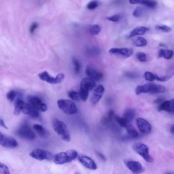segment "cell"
Returning a JSON list of instances; mask_svg holds the SVG:
<instances>
[{
	"mask_svg": "<svg viewBox=\"0 0 174 174\" xmlns=\"http://www.w3.org/2000/svg\"><path fill=\"white\" fill-rule=\"evenodd\" d=\"M16 95H17V93L15 91L13 90H11L7 94V98L10 102H13L14 100Z\"/></svg>",
	"mask_w": 174,
	"mask_h": 174,
	"instance_id": "f35d334b",
	"label": "cell"
},
{
	"mask_svg": "<svg viewBox=\"0 0 174 174\" xmlns=\"http://www.w3.org/2000/svg\"><path fill=\"white\" fill-rule=\"evenodd\" d=\"M52 122L55 131L61 138L66 142H70L71 137L69 131L66 124L62 121L56 119H54Z\"/></svg>",
	"mask_w": 174,
	"mask_h": 174,
	"instance_id": "277c9868",
	"label": "cell"
},
{
	"mask_svg": "<svg viewBox=\"0 0 174 174\" xmlns=\"http://www.w3.org/2000/svg\"><path fill=\"white\" fill-rule=\"evenodd\" d=\"M156 28L157 30L161 31L165 33H168L171 31V28L165 25H158L156 26Z\"/></svg>",
	"mask_w": 174,
	"mask_h": 174,
	"instance_id": "e575fe53",
	"label": "cell"
},
{
	"mask_svg": "<svg viewBox=\"0 0 174 174\" xmlns=\"http://www.w3.org/2000/svg\"><path fill=\"white\" fill-rule=\"evenodd\" d=\"M139 4L143 5L150 8H154L157 5V2L154 1H139Z\"/></svg>",
	"mask_w": 174,
	"mask_h": 174,
	"instance_id": "4316f807",
	"label": "cell"
},
{
	"mask_svg": "<svg viewBox=\"0 0 174 174\" xmlns=\"http://www.w3.org/2000/svg\"><path fill=\"white\" fill-rule=\"evenodd\" d=\"M59 108L68 115H74L77 112L75 104L69 100L60 99L58 101Z\"/></svg>",
	"mask_w": 174,
	"mask_h": 174,
	"instance_id": "8992f818",
	"label": "cell"
},
{
	"mask_svg": "<svg viewBox=\"0 0 174 174\" xmlns=\"http://www.w3.org/2000/svg\"><path fill=\"white\" fill-rule=\"evenodd\" d=\"M164 99L162 98H158L155 101L154 103L156 104L161 103L164 101Z\"/></svg>",
	"mask_w": 174,
	"mask_h": 174,
	"instance_id": "7dc6e473",
	"label": "cell"
},
{
	"mask_svg": "<svg viewBox=\"0 0 174 174\" xmlns=\"http://www.w3.org/2000/svg\"><path fill=\"white\" fill-rule=\"evenodd\" d=\"M135 112L131 108H129L125 110L124 115V118L128 123L130 122L134 118Z\"/></svg>",
	"mask_w": 174,
	"mask_h": 174,
	"instance_id": "7402d4cb",
	"label": "cell"
},
{
	"mask_svg": "<svg viewBox=\"0 0 174 174\" xmlns=\"http://www.w3.org/2000/svg\"><path fill=\"white\" fill-rule=\"evenodd\" d=\"M164 174H173L172 173H171L167 172V173H165Z\"/></svg>",
	"mask_w": 174,
	"mask_h": 174,
	"instance_id": "f907efd6",
	"label": "cell"
},
{
	"mask_svg": "<svg viewBox=\"0 0 174 174\" xmlns=\"http://www.w3.org/2000/svg\"><path fill=\"white\" fill-rule=\"evenodd\" d=\"M174 99L170 100L163 101L160 105L158 110L159 111H166L168 113L173 114L174 109Z\"/></svg>",
	"mask_w": 174,
	"mask_h": 174,
	"instance_id": "ac0fdd59",
	"label": "cell"
},
{
	"mask_svg": "<svg viewBox=\"0 0 174 174\" xmlns=\"http://www.w3.org/2000/svg\"><path fill=\"white\" fill-rule=\"evenodd\" d=\"M145 13V10L142 8L137 7L133 12V15L136 18H139L144 14Z\"/></svg>",
	"mask_w": 174,
	"mask_h": 174,
	"instance_id": "f546056e",
	"label": "cell"
},
{
	"mask_svg": "<svg viewBox=\"0 0 174 174\" xmlns=\"http://www.w3.org/2000/svg\"><path fill=\"white\" fill-rule=\"evenodd\" d=\"M104 91V88L102 85H99L96 88L91 99L93 105H95L99 102L102 98Z\"/></svg>",
	"mask_w": 174,
	"mask_h": 174,
	"instance_id": "2e32d148",
	"label": "cell"
},
{
	"mask_svg": "<svg viewBox=\"0 0 174 174\" xmlns=\"http://www.w3.org/2000/svg\"><path fill=\"white\" fill-rule=\"evenodd\" d=\"M172 76V75L171 74H168L161 77L156 75V80L160 82H165L171 78Z\"/></svg>",
	"mask_w": 174,
	"mask_h": 174,
	"instance_id": "74e56055",
	"label": "cell"
},
{
	"mask_svg": "<svg viewBox=\"0 0 174 174\" xmlns=\"http://www.w3.org/2000/svg\"><path fill=\"white\" fill-rule=\"evenodd\" d=\"M170 131L172 134H174V125L173 124L170 128Z\"/></svg>",
	"mask_w": 174,
	"mask_h": 174,
	"instance_id": "c3c4849f",
	"label": "cell"
},
{
	"mask_svg": "<svg viewBox=\"0 0 174 174\" xmlns=\"http://www.w3.org/2000/svg\"><path fill=\"white\" fill-rule=\"evenodd\" d=\"M0 125H1L2 127L6 129H8L7 127L6 126L3 120L1 118H0Z\"/></svg>",
	"mask_w": 174,
	"mask_h": 174,
	"instance_id": "bcb514c9",
	"label": "cell"
},
{
	"mask_svg": "<svg viewBox=\"0 0 174 174\" xmlns=\"http://www.w3.org/2000/svg\"><path fill=\"white\" fill-rule=\"evenodd\" d=\"M72 62L74 66V71L75 74H78L80 72L81 68V64L79 61L75 58L72 59Z\"/></svg>",
	"mask_w": 174,
	"mask_h": 174,
	"instance_id": "4dcf8cb0",
	"label": "cell"
},
{
	"mask_svg": "<svg viewBox=\"0 0 174 174\" xmlns=\"http://www.w3.org/2000/svg\"><path fill=\"white\" fill-rule=\"evenodd\" d=\"M97 156H98L99 158L103 161H106L107 160L106 157L102 154V153H100L98 152H96Z\"/></svg>",
	"mask_w": 174,
	"mask_h": 174,
	"instance_id": "f6af8a7d",
	"label": "cell"
},
{
	"mask_svg": "<svg viewBox=\"0 0 174 174\" xmlns=\"http://www.w3.org/2000/svg\"><path fill=\"white\" fill-rule=\"evenodd\" d=\"M68 95L69 97L72 100L75 101H79L80 100V98L79 94L75 91H71L69 92Z\"/></svg>",
	"mask_w": 174,
	"mask_h": 174,
	"instance_id": "836d02e7",
	"label": "cell"
},
{
	"mask_svg": "<svg viewBox=\"0 0 174 174\" xmlns=\"http://www.w3.org/2000/svg\"><path fill=\"white\" fill-rule=\"evenodd\" d=\"M114 118L116 122L121 126L125 128H126L129 123L124 118L117 115H115Z\"/></svg>",
	"mask_w": 174,
	"mask_h": 174,
	"instance_id": "f1b7e54d",
	"label": "cell"
},
{
	"mask_svg": "<svg viewBox=\"0 0 174 174\" xmlns=\"http://www.w3.org/2000/svg\"><path fill=\"white\" fill-rule=\"evenodd\" d=\"M40 79L50 84H54L58 83L56 77L52 76L46 71L43 72L39 74Z\"/></svg>",
	"mask_w": 174,
	"mask_h": 174,
	"instance_id": "d6986e66",
	"label": "cell"
},
{
	"mask_svg": "<svg viewBox=\"0 0 174 174\" xmlns=\"http://www.w3.org/2000/svg\"><path fill=\"white\" fill-rule=\"evenodd\" d=\"M21 110L24 114L29 115L32 118L37 119L39 116L38 111L29 103H25L23 101L22 104Z\"/></svg>",
	"mask_w": 174,
	"mask_h": 174,
	"instance_id": "8fae6325",
	"label": "cell"
},
{
	"mask_svg": "<svg viewBox=\"0 0 174 174\" xmlns=\"http://www.w3.org/2000/svg\"><path fill=\"white\" fill-rule=\"evenodd\" d=\"M78 155V153L75 150L71 149L66 152L56 154L54 157L55 164L62 165L71 162L75 159Z\"/></svg>",
	"mask_w": 174,
	"mask_h": 174,
	"instance_id": "3957f363",
	"label": "cell"
},
{
	"mask_svg": "<svg viewBox=\"0 0 174 174\" xmlns=\"http://www.w3.org/2000/svg\"><path fill=\"white\" fill-rule=\"evenodd\" d=\"M101 31V27L98 25L95 24L91 25L89 28V31L92 35L98 34Z\"/></svg>",
	"mask_w": 174,
	"mask_h": 174,
	"instance_id": "83f0119b",
	"label": "cell"
},
{
	"mask_svg": "<svg viewBox=\"0 0 174 174\" xmlns=\"http://www.w3.org/2000/svg\"><path fill=\"white\" fill-rule=\"evenodd\" d=\"M136 123L140 131L143 134H148L151 132V125L147 120L142 118H138L136 119Z\"/></svg>",
	"mask_w": 174,
	"mask_h": 174,
	"instance_id": "4fadbf2b",
	"label": "cell"
},
{
	"mask_svg": "<svg viewBox=\"0 0 174 174\" xmlns=\"http://www.w3.org/2000/svg\"><path fill=\"white\" fill-rule=\"evenodd\" d=\"M16 134L21 139L33 140L36 138L34 132L27 123H24L20 126L16 132Z\"/></svg>",
	"mask_w": 174,
	"mask_h": 174,
	"instance_id": "5b68a950",
	"label": "cell"
},
{
	"mask_svg": "<svg viewBox=\"0 0 174 174\" xmlns=\"http://www.w3.org/2000/svg\"><path fill=\"white\" fill-rule=\"evenodd\" d=\"M27 99L29 104L38 111L45 112L47 110V105L38 97L29 95Z\"/></svg>",
	"mask_w": 174,
	"mask_h": 174,
	"instance_id": "9c48e42d",
	"label": "cell"
},
{
	"mask_svg": "<svg viewBox=\"0 0 174 174\" xmlns=\"http://www.w3.org/2000/svg\"><path fill=\"white\" fill-rule=\"evenodd\" d=\"M33 158L39 161L51 160L54 158L53 154L49 151L40 148L33 150L29 153Z\"/></svg>",
	"mask_w": 174,
	"mask_h": 174,
	"instance_id": "ba28073f",
	"label": "cell"
},
{
	"mask_svg": "<svg viewBox=\"0 0 174 174\" xmlns=\"http://www.w3.org/2000/svg\"><path fill=\"white\" fill-rule=\"evenodd\" d=\"M80 162L85 167L92 170L97 169V165L95 161L91 158L86 156H80L78 157Z\"/></svg>",
	"mask_w": 174,
	"mask_h": 174,
	"instance_id": "9a60e30c",
	"label": "cell"
},
{
	"mask_svg": "<svg viewBox=\"0 0 174 174\" xmlns=\"http://www.w3.org/2000/svg\"><path fill=\"white\" fill-rule=\"evenodd\" d=\"M156 75L149 71L145 72L144 74V77L145 80L149 82H153L156 80Z\"/></svg>",
	"mask_w": 174,
	"mask_h": 174,
	"instance_id": "1f68e13d",
	"label": "cell"
},
{
	"mask_svg": "<svg viewBox=\"0 0 174 174\" xmlns=\"http://www.w3.org/2000/svg\"><path fill=\"white\" fill-rule=\"evenodd\" d=\"M94 81L88 77L84 78L80 83L79 95L80 98L83 102L87 100L89 92L92 91L96 87Z\"/></svg>",
	"mask_w": 174,
	"mask_h": 174,
	"instance_id": "7a4b0ae2",
	"label": "cell"
},
{
	"mask_svg": "<svg viewBox=\"0 0 174 174\" xmlns=\"http://www.w3.org/2000/svg\"><path fill=\"white\" fill-rule=\"evenodd\" d=\"M0 174H11L7 166L1 161H0Z\"/></svg>",
	"mask_w": 174,
	"mask_h": 174,
	"instance_id": "d6a6232c",
	"label": "cell"
},
{
	"mask_svg": "<svg viewBox=\"0 0 174 174\" xmlns=\"http://www.w3.org/2000/svg\"><path fill=\"white\" fill-rule=\"evenodd\" d=\"M88 51L90 53L94 55H98L99 54L100 51L98 48L93 47L88 48Z\"/></svg>",
	"mask_w": 174,
	"mask_h": 174,
	"instance_id": "b9f144b4",
	"label": "cell"
},
{
	"mask_svg": "<svg viewBox=\"0 0 174 174\" xmlns=\"http://www.w3.org/2000/svg\"><path fill=\"white\" fill-rule=\"evenodd\" d=\"M39 26L38 24L36 22L32 23L30 28V32L31 34L34 33L35 30L37 29Z\"/></svg>",
	"mask_w": 174,
	"mask_h": 174,
	"instance_id": "7bdbcfd3",
	"label": "cell"
},
{
	"mask_svg": "<svg viewBox=\"0 0 174 174\" xmlns=\"http://www.w3.org/2000/svg\"><path fill=\"white\" fill-rule=\"evenodd\" d=\"M124 163L127 167L133 174L142 173L145 171V169L142 165L138 161L127 160L124 161Z\"/></svg>",
	"mask_w": 174,
	"mask_h": 174,
	"instance_id": "30bf717a",
	"label": "cell"
},
{
	"mask_svg": "<svg viewBox=\"0 0 174 174\" xmlns=\"http://www.w3.org/2000/svg\"><path fill=\"white\" fill-rule=\"evenodd\" d=\"M120 19V15L117 14L113 15L107 18V19L108 20V21L115 22H117L119 21Z\"/></svg>",
	"mask_w": 174,
	"mask_h": 174,
	"instance_id": "60d3db41",
	"label": "cell"
},
{
	"mask_svg": "<svg viewBox=\"0 0 174 174\" xmlns=\"http://www.w3.org/2000/svg\"><path fill=\"white\" fill-rule=\"evenodd\" d=\"M112 54L120 56L124 58H128L132 55L133 50L131 48H112L109 51Z\"/></svg>",
	"mask_w": 174,
	"mask_h": 174,
	"instance_id": "7c38bea8",
	"label": "cell"
},
{
	"mask_svg": "<svg viewBox=\"0 0 174 174\" xmlns=\"http://www.w3.org/2000/svg\"><path fill=\"white\" fill-rule=\"evenodd\" d=\"M23 101L21 99L18 98L16 100L14 104V114L15 115H18L22 112L21 106Z\"/></svg>",
	"mask_w": 174,
	"mask_h": 174,
	"instance_id": "484cf974",
	"label": "cell"
},
{
	"mask_svg": "<svg viewBox=\"0 0 174 174\" xmlns=\"http://www.w3.org/2000/svg\"><path fill=\"white\" fill-rule=\"evenodd\" d=\"M85 72L88 77L94 82L100 81L103 77V74L102 72L91 66H87L85 70Z\"/></svg>",
	"mask_w": 174,
	"mask_h": 174,
	"instance_id": "5bb4252c",
	"label": "cell"
},
{
	"mask_svg": "<svg viewBox=\"0 0 174 174\" xmlns=\"http://www.w3.org/2000/svg\"><path fill=\"white\" fill-rule=\"evenodd\" d=\"M136 56L137 59L141 62H144L147 61V56L143 52H138L136 54Z\"/></svg>",
	"mask_w": 174,
	"mask_h": 174,
	"instance_id": "8d00e7d4",
	"label": "cell"
},
{
	"mask_svg": "<svg viewBox=\"0 0 174 174\" xmlns=\"http://www.w3.org/2000/svg\"><path fill=\"white\" fill-rule=\"evenodd\" d=\"M133 43L136 47H141L146 45L147 42L145 38L139 36L133 40Z\"/></svg>",
	"mask_w": 174,
	"mask_h": 174,
	"instance_id": "d4e9b609",
	"label": "cell"
},
{
	"mask_svg": "<svg viewBox=\"0 0 174 174\" xmlns=\"http://www.w3.org/2000/svg\"><path fill=\"white\" fill-rule=\"evenodd\" d=\"M0 145L4 147L13 149L17 147L18 144L17 141L13 137L4 135L0 141Z\"/></svg>",
	"mask_w": 174,
	"mask_h": 174,
	"instance_id": "e0dca14e",
	"label": "cell"
},
{
	"mask_svg": "<svg viewBox=\"0 0 174 174\" xmlns=\"http://www.w3.org/2000/svg\"><path fill=\"white\" fill-rule=\"evenodd\" d=\"M126 76L131 79H135L139 76V75L137 73L133 72H128L125 74Z\"/></svg>",
	"mask_w": 174,
	"mask_h": 174,
	"instance_id": "ab89813d",
	"label": "cell"
},
{
	"mask_svg": "<svg viewBox=\"0 0 174 174\" xmlns=\"http://www.w3.org/2000/svg\"><path fill=\"white\" fill-rule=\"evenodd\" d=\"M125 129L129 138L132 139H137L139 138L140 135L136 129L132 125L128 124Z\"/></svg>",
	"mask_w": 174,
	"mask_h": 174,
	"instance_id": "603a6c76",
	"label": "cell"
},
{
	"mask_svg": "<svg viewBox=\"0 0 174 174\" xmlns=\"http://www.w3.org/2000/svg\"><path fill=\"white\" fill-rule=\"evenodd\" d=\"M173 54V51L171 50L161 49L159 51V58H163L167 60L171 59Z\"/></svg>",
	"mask_w": 174,
	"mask_h": 174,
	"instance_id": "cb8c5ba5",
	"label": "cell"
},
{
	"mask_svg": "<svg viewBox=\"0 0 174 174\" xmlns=\"http://www.w3.org/2000/svg\"><path fill=\"white\" fill-rule=\"evenodd\" d=\"M165 91V88L164 87L151 83L137 86L135 89L136 94L137 95L147 93L152 94L161 93Z\"/></svg>",
	"mask_w": 174,
	"mask_h": 174,
	"instance_id": "6da1fadb",
	"label": "cell"
},
{
	"mask_svg": "<svg viewBox=\"0 0 174 174\" xmlns=\"http://www.w3.org/2000/svg\"><path fill=\"white\" fill-rule=\"evenodd\" d=\"M99 5V3L98 1H92L89 3L87 5V7L90 10H94Z\"/></svg>",
	"mask_w": 174,
	"mask_h": 174,
	"instance_id": "d590c367",
	"label": "cell"
},
{
	"mask_svg": "<svg viewBox=\"0 0 174 174\" xmlns=\"http://www.w3.org/2000/svg\"><path fill=\"white\" fill-rule=\"evenodd\" d=\"M148 30V28L145 27L140 26L136 27L130 32L129 37L131 38L137 35H143Z\"/></svg>",
	"mask_w": 174,
	"mask_h": 174,
	"instance_id": "44dd1931",
	"label": "cell"
},
{
	"mask_svg": "<svg viewBox=\"0 0 174 174\" xmlns=\"http://www.w3.org/2000/svg\"><path fill=\"white\" fill-rule=\"evenodd\" d=\"M133 148L134 151L142 156L145 161L148 163L153 162V159L149 154V150L147 145L141 143H137L133 145Z\"/></svg>",
	"mask_w": 174,
	"mask_h": 174,
	"instance_id": "52a82bcc",
	"label": "cell"
},
{
	"mask_svg": "<svg viewBox=\"0 0 174 174\" xmlns=\"http://www.w3.org/2000/svg\"><path fill=\"white\" fill-rule=\"evenodd\" d=\"M4 136V135H3L2 134L1 131H0V141H1V140H2V139L3 138Z\"/></svg>",
	"mask_w": 174,
	"mask_h": 174,
	"instance_id": "681fc988",
	"label": "cell"
},
{
	"mask_svg": "<svg viewBox=\"0 0 174 174\" xmlns=\"http://www.w3.org/2000/svg\"><path fill=\"white\" fill-rule=\"evenodd\" d=\"M57 79L58 83L61 82L64 78V75L63 73H60L55 77Z\"/></svg>",
	"mask_w": 174,
	"mask_h": 174,
	"instance_id": "ee69618b",
	"label": "cell"
},
{
	"mask_svg": "<svg viewBox=\"0 0 174 174\" xmlns=\"http://www.w3.org/2000/svg\"><path fill=\"white\" fill-rule=\"evenodd\" d=\"M33 129L37 134L42 138H47L49 135V132L41 125L34 124L33 125Z\"/></svg>",
	"mask_w": 174,
	"mask_h": 174,
	"instance_id": "ffe728a7",
	"label": "cell"
}]
</instances>
